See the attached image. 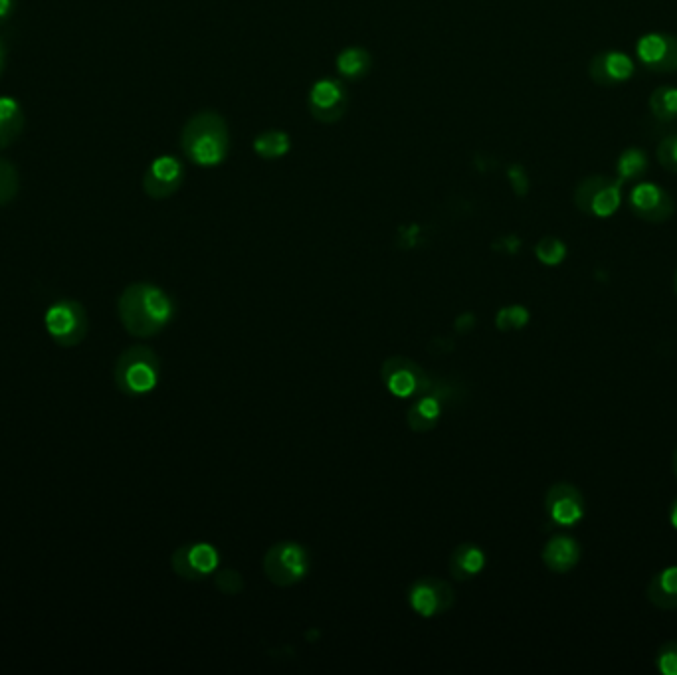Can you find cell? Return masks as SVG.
I'll list each match as a JSON object with an SVG mask.
<instances>
[{
    "instance_id": "1",
    "label": "cell",
    "mask_w": 677,
    "mask_h": 675,
    "mask_svg": "<svg viewBox=\"0 0 677 675\" xmlns=\"http://www.w3.org/2000/svg\"><path fill=\"white\" fill-rule=\"evenodd\" d=\"M119 319L133 337H153L173 319L171 297L153 284H133L119 297Z\"/></svg>"
},
{
    "instance_id": "2",
    "label": "cell",
    "mask_w": 677,
    "mask_h": 675,
    "mask_svg": "<svg viewBox=\"0 0 677 675\" xmlns=\"http://www.w3.org/2000/svg\"><path fill=\"white\" fill-rule=\"evenodd\" d=\"M185 155L200 167L220 165L230 147L228 127L224 119L214 111L196 113L185 125L181 135Z\"/></svg>"
},
{
    "instance_id": "3",
    "label": "cell",
    "mask_w": 677,
    "mask_h": 675,
    "mask_svg": "<svg viewBox=\"0 0 677 675\" xmlns=\"http://www.w3.org/2000/svg\"><path fill=\"white\" fill-rule=\"evenodd\" d=\"M159 357L153 349L135 345L129 347L115 365V385L131 396H141L151 392L159 383Z\"/></svg>"
},
{
    "instance_id": "4",
    "label": "cell",
    "mask_w": 677,
    "mask_h": 675,
    "mask_svg": "<svg viewBox=\"0 0 677 675\" xmlns=\"http://www.w3.org/2000/svg\"><path fill=\"white\" fill-rule=\"evenodd\" d=\"M622 187L620 179L604 175L586 177L575 191V204L586 216L610 218L622 204Z\"/></svg>"
},
{
    "instance_id": "5",
    "label": "cell",
    "mask_w": 677,
    "mask_h": 675,
    "mask_svg": "<svg viewBox=\"0 0 677 675\" xmlns=\"http://www.w3.org/2000/svg\"><path fill=\"white\" fill-rule=\"evenodd\" d=\"M309 571V555L305 547L293 541L274 545L264 557V573L276 586H291L305 579Z\"/></svg>"
},
{
    "instance_id": "6",
    "label": "cell",
    "mask_w": 677,
    "mask_h": 675,
    "mask_svg": "<svg viewBox=\"0 0 677 675\" xmlns=\"http://www.w3.org/2000/svg\"><path fill=\"white\" fill-rule=\"evenodd\" d=\"M46 329L62 347L80 345L88 333V313L78 301H58L46 313Z\"/></svg>"
},
{
    "instance_id": "7",
    "label": "cell",
    "mask_w": 677,
    "mask_h": 675,
    "mask_svg": "<svg viewBox=\"0 0 677 675\" xmlns=\"http://www.w3.org/2000/svg\"><path fill=\"white\" fill-rule=\"evenodd\" d=\"M545 511L559 527H575L586 513V503L581 489L573 483H555L545 495Z\"/></svg>"
},
{
    "instance_id": "8",
    "label": "cell",
    "mask_w": 677,
    "mask_h": 675,
    "mask_svg": "<svg viewBox=\"0 0 677 675\" xmlns=\"http://www.w3.org/2000/svg\"><path fill=\"white\" fill-rule=\"evenodd\" d=\"M630 210L644 222L662 224L672 218L676 204L666 189L656 183H640L630 193Z\"/></svg>"
},
{
    "instance_id": "9",
    "label": "cell",
    "mask_w": 677,
    "mask_h": 675,
    "mask_svg": "<svg viewBox=\"0 0 677 675\" xmlns=\"http://www.w3.org/2000/svg\"><path fill=\"white\" fill-rule=\"evenodd\" d=\"M636 56L650 72H677V36L662 32L644 34L636 44Z\"/></svg>"
},
{
    "instance_id": "10",
    "label": "cell",
    "mask_w": 677,
    "mask_h": 675,
    "mask_svg": "<svg viewBox=\"0 0 677 675\" xmlns=\"http://www.w3.org/2000/svg\"><path fill=\"white\" fill-rule=\"evenodd\" d=\"M349 97L347 90L337 80H319L313 84L307 97L311 115L321 123H335L345 115Z\"/></svg>"
},
{
    "instance_id": "11",
    "label": "cell",
    "mask_w": 677,
    "mask_h": 675,
    "mask_svg": "<svg viewBox=\"0 0 677 675\" xmlns=\"http://www.w3.org/2000/svg\"><path fill=\"white\" fill-rule=\"evenodd\" d=\"M383 381L392 394L402 398L418 396L432 388V381L416 363L400 357L388 359L383 365Z\"/></svg>"
},
{
    "instance_id": "12",
    "label": "cell",
    "mask_w": 677,
    "mask_h": 675,
    "mask_svg": "<svg viewBox=\"0 0 677 675\" xmlns=\"http://www.w3.org/2000/svg\"><path fill=\"white\" fill-rule=\"evenodd\" d=\"M408 600L414 612L424 618H432L454 604V590L446 580L420 579L412 584Z\"/></svg>"
},
{
    "instance_id": "13",
    "label": "cell",
    "mask_w": 677,
    "mask_h": 675,
    "mask_svg": "<svg viewBox=\"0 0 677 675\" xmlns=\"http://www.w3.org/2000/svg\"><path fill=\"white\" fill-rule=\"evenodd\" d=\"M171 563L181 579L202 580L218 567L220 555L208 543H193L179 547Z\"/></svg>"
},
{
    "instance_id": "14",
    "label": "cell",
    "mask_w": 677,
    "mask_h": 675,
    "mask_svg": "<svg viewBox=\"0 0 677 675\" xmlns=\"http://www.w3.org/2000/svg\"><path fill=\"white\" fill-rule=\"evenodd\" d=\"M183 185V165L175 157H159L143 177V189L151 198H167Z\"/></svg>"
},
{
    "instance_id": "15",
    "label": "cell",
    "mask_w": 677,
    "mask_h": 675,
    "mask_svg": "<svg viewBox=\"0 0 677 675\" xmlns=\"http://www.w3.org/2000/svg\"><path fill=\"white\" fill-rule=\"evenodd\" d=\"M588 74L600 86L624 84L634 76V60L620 50H606L590 60Z\"/></svg>"
},
{
    "instance_id": "16",
    "label": "cell",
    "mask_w": 677,
    "mask_h": 675,
    "mask_svg": "<svg viewBox=\"0 0 677 675\" xmlns=\"http://www.w3.org/2000/svg\"><path fill=\"white\" fill-rule=\"evenodd\" d=\"M581 561V545L569 535H555L543 549V563L553 573H569Z\"/></svg>"
},
{
    "instance_id": "17",
    "label": "cell",
    "mask_w": 677,
    "mask_h": 675,
    "mask_svg": "<svg viewBox=\"0 0 677 675\" xmlns=\"http://www.w3.org/2000/svg\"><path fill=\"white\" fill-rule=\"evenodd\" d=\"M442 414V400L434 392L418 394V400L408 410V424L414 432H428L432 430Z\"/></svg>"
},
{
    "instance_id": "18",
    "label": "cell",
    "mask_w": 677,
    "mask_h": 675,
    "mask_svg": "<svg viewBox=\"0 0 677 675\" xmlns=\"http://www.w3.org/2000/svg\"><path fill=\"white\" fill-rule=\"evenodd\" d=\"M648 600L660 610H677V567L654 575L646 588Z\"/></svg>"
},
{
    "instance_id": "19",
    "label": "cell",
    "mask_w": 677,
    "mask_h": 675,
    "mask_svg": "<svg viewBox=\"0 0 677 675\" xmlns=\"http://www.w3.org/2000/svg\"><path fill=\"white\" fill-rule=\"evenodd\" d=\"M484 565V551L478 545L466 543L454 549L450 557V575L456 580H470L484 569Z\"/></svg>"
},
{
    "instance_id": "20",
    "label": "cell",
    "mask_w": 677,
    "mask_h": 675,
    "mask_svg": "<svg viewBox=\"0 0 677 675\" xmlns=\"http://www.w3.org/2000/svg\"><path fill=\"white\" fill-rule=\"evenodd\" d=\"M24 127V113L12 97H0V149H6L18 139Z\"/></svg>"
},
{
    "instance_id": "21",
    "label": "cell",
    "mask_w": 677,
    "mask_h": 675,
    "mask_svg": "<svg viewBox=\"0 0 677 675\" xmlns=\"http://www.w3.org/2000/svg\"><path fill=\"white\" fill-rule=\"evenodd\" d=\"M371 54L363 48H347L337 56V68L347 80H361L371 70Z\"/></svg>"
},
{
    "instance_id": "22",
    "label": "cell",
    "mask_w": 677,
    "mask_h": 675,
    "mask_svg": "<svg viewBox=\"0 0 677 675\" xmlns=\"http://www.w3.org/2000/svg\"><path fill=\"white\" fill-rule=\"evenodd\" d=\"M648 173V159L642 149L630 147L616 161V175L622 183L640 181Z\"/></svg>"
},
{
    "instance_id": "23",
    "label": "cell",
    "mask_w": 677,
    "mask_h": 675,
    "mask_svg": "<svg viewBox=\"0 0 677 675\" xmlns=\"http://www.w3.org/2000/svg\"><path fill=\"white\" fill-rule=\"evenodd\" d=\"M650 111L658 121H674L677 119V88L660 86L650 96Z\"/></svg>"
},
{
    "instance_id": "24",
    "label": "cell",
    "mask_w": 677,
    "mask_h": 675,
    "mask_svg": "<svg viewBox=\"0 0 677 675\" xmlns=\"http://www.w3.org/2000/svg\"><path fill=\"white\" fill-rule=\"evenodd\" d=\"M254 151L262 159H280L290 151V137L282 131H266L256 137Z\"/></svg>"
},
{
    "instance_id": "25",
    "label": "cell",
    "mask_w": 677,
    "mask_h": 675,
    "mask_svg": "<svg viewBox=\"0 0 677 675\" xmlns=\"http://www.w3.org/2000/svg\"><path fill=\"white\" fill-rule=\"evenodd\" d=\"M535 254L545 266H559L567 258V246L559 238L547 236L535 246Z\"/></svg>"
},
{
    "instance_id": "26",
    "label": "cell",
    "mask_w": 677,
    "mask_h": 675,
    "mask_svg": "<svg viewBox=\"0 0 677 675\" xmlns=\"http://www.w3.org/2000/svg\"><path fill=\"white\" fill-rule=\"evenodd\" d=\"M16 193H18V171L10 161L0 159V206L8 204Z\"/></svg>"
},
{
    "instance_id": "27",
    "label": "cell",
    "mask_w": 677,
    "mask_h": 675,
    "mask_svg": "<svg viewBox=\"0 0 677 675\" xmlns=\"http://www.w3.org/2000/svg\"><path fill=\"white\" fill-rule=\"evenodd\" d=\"M529 321V311L521 305H511L499 311L495 323L501 331H509V329H523Z\"/></svg>"
},
{
    "instance_id": "28",
    "label": "cell",
    "mask_w": 677,
    "mask_h": 675,
    "mask_svg": "<svg viewBox=\"0 0 677 675\" xmlns=\"http://www.w3.org/2000/svg\"><path fill=\"white\" fill-rule=\"evenodd\" d=\"M656 668L664 675H677V640L662 644L656 656Z\"/></svg>"
},
{
    "instance_id": "29",
    "label": "cell",
    "mask_w": 677,
    "mask_h": 675,
    "mask_svg": "<svg viewBox=\"0 0 677 675\" xmlns=\"http://www.w3.org/2000/svg\"><path fill=\"white\" fill-rule=\"evenodd\" d=\"M658 161L664 169L677 173V133L668 135L658 147Z\"/></svg>"
},
{
    "instance_id": "30",
    "label": "cell",
    "mask_w": 677,
    "mask_h": 675,
    "mask_svg": "<svg viewBox=\"0 0 677 675\" xmlns=\"http://www.w3.org/2000/svg\"><path fill=\"white\" fill-rule=\"evenodd\" d=\"M216 586L220 588V592L234 596V594L242 592V588H244V579H242L236 571L226 569V571H222V573L216 575Z\"/></svg>"
},
{
    "instance_id": "31",
    "label": "cell",
    "mask_w": 677,
    "mask_h": 675,
    "mask_svg": "<svg viewBox=\"0 0 677 675\" xmlns=\"http://www.w3.org/2000/svg\"><path fill=\"white\" fill-rule=\"evenodd\" d=\"M14 10V0H0V22H4Z\"/></svg>"
},
{
    "instance_id": "32",
    "label": "cell",
    "mask_w": 677,
    "mask_h": 675,
    "mask_svg": "<svg viewBox=\"0 0 677 675\" xmlns=\"http://www.w3.org/2000/svg\"><path fill=\"white\" fill-rule=\"evenodd\" d=\"M4 66H6V48H4V42L0 40V74L4 72Z\"/></svg>"
},
{
    "instance_id": "33",
    "label": "cell",
    "mask_w": 677,
    "mask_h": 675,
    "mask_svg": "<svg viewBox=\"0 0 677 675\" xmlns=\"http://www.w3.org/2000/svg\"><path fill=\"white\" fill-rule=\"evenodd\" d=\"M670 521H672V527H674V529H677V499L676 501H674L672 509H670Z\"/></svg>"
},
{
    "instance_id": "34",
    "label": "cell",
    "mask_w": 677,
    "mask_h": 675,
    "mask_svg": "<svg viewBox=\"0 0 677 675\" xmlns=\"http://www.w3.org/2000/svg\"><path fill=\"white\" fill-rule=\"evenodd\" d=\"M674 472H676V478H677V450H676V454H674Z\"/></svg>"
},
{
    "instance_id": "35",
    "label": "cell",
    "mask_w": 677,
    "mask_h": 675,
    "mask_svg": "<svg viewBox=\"0 0 677 675\" xmlns=\"http://www.w3.org/2000/svg\"><path fill=\"white\" fill-rule=\"evenodd\" d=\"M674 290H676V295H677V272H676V278H674Z\"/></svg>"
}]
</instances>
